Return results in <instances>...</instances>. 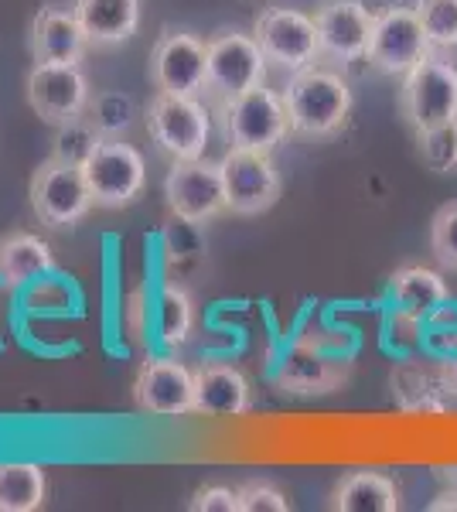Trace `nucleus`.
Returning <instances> with one entry per match:
<instances>
[{"label": "nucleus", "mask_w": 457, "mask_h": 512, "mask_svg": "<svg viewBox=\"0 0 457 512\" xmlns=\"http://www.w3.org/2000/svg\"><path fill=\"white\" fill-rule=\"evenodd\" d=\"M93 48H116L140 28V0H72Z\"/></svg>", "instance_id": "obj_21"}, {"label": "nucleus", "mask_w": 457, "mask_h": 512, "mask_svg": "<svg viewBox=\"0 0 457 512\" xmlns=\"http://www.w3.org/2000/svg\"><path fill=\"white\" fill-rule=\"evenodd\" d=\"M82 171L96 209H127L147 188V161L127 137H99Z\"/></svg>", "instance_id": "obj_5"}, {"label": "nucleus", "mask_w": 457, "mask_h": 512, "mask_svg": "<svg viewBox=\"0 0 457 512\" xmlns=\"http://www.w3.org/2000/svg\"><path fill=\"white\" fill-rule=\"evenodd\" d=\"M89 79L82 72V62L69 65H31L28 72V103L45 123H69L89 110Z\"/></svg>", "instance_id": "obj_14"}, {"label": "nucleus", "mask_w": 457, "mask_h": 512, "mask_svg": "<svg viewBox=\"0 0 457 512\" xmlns=\"http://www.w3.org/2000/svg\"><path fill=\"white\" fill-rule=\"evenodd\" d=\"M420 154L427 161V168L434 171H451L457 168V123H447V127L437 130H423L417 134Z\"/></svg>", "instance_id": "obj_29"}, {"label": "nucleus", "mask_w": 457, "mask_h": 512, "mask_svg": "<svg viewBox=\"0 0 457 512\" xmlns=\"http://www.w3.org/2000/svg\"><path fill=\"white\" fill-rule=\"evenodd\" d=\"M226 181V202L232 216H263L280 202L284 181L270 151H243L229 147L219 161Z\"/></svg>", "instance_id": "obj_11"}, {"label": "nucleus", "mask_w": 457, "mask_h": 512, "mask_svg": "<svg viewBox=\"0 0 457 512\" xmlns=\"http://www.w3.org/2000/svg\"><path fill=\"white\" fill-rule=\"evenodd\" d=\"M144 123L154 147L168 161L205 158L212 140V110L202 103V96L154 93L151 106L144 110Z\"/></svg>", "instance_id": "obj_2"}, {"label": "nucleus", "mask_w": 457, "mask_h": 512, "mask_svg": "<svg viewBox=\"0 0 457 512\" xmlns=\"http://www.w3.org/2000/svg\"><path fill=\"white\" fill-rule=\"evenodd\" d=\"M191 512H239V489L229 485H205L191 495L188 502Z\"/></svg>", "instance_id": "obj_31"}, {"label": "nucleus", "mask_w": 457, "mask_h": 512, "mask_svg": "<svg viewBox=\"0 0 457 512\" xmlns=\"http://www.w3.org/2000/svg\"><path fill=\"white\" fill-rule=\"evenodd\" d=\"M284 103H287L290 130L297 137L324 140L345 130L355 106V93H352V82L342 72L314 62L307 69L294 72V76H287Z\"/></svg>", "instance_id": "obj_1"}, {"label": "nucleus", "mask_w": 457, "mask_h": 512, "mask_svg": "<svg viewBox=\"0 0 457 512\" xmlns=\"http://www.w3.org/2000/svg\"><path fill=\"white\" fill-rule=\"evenodd\" d=\"M417 14L430 52H457V0H417Z\"/></svg>", "instance_id": "obj_26"}, {"label": "nucleus", "mask_w": 457, "mask_h": 512, "mask_svg": "<svg viewBox=\"0 0 457 512\" xmlns=\"http://www.w3.org/2000/svg\"><path fill=\"white\" fill-rule=\"evenodd\" d=\"M294 502L270 482H246L239 485V512H290Z\"/></svg>", "instance_id": "obj_30"}, {"label": "nucleus", "mask_w": 457, "mask_h": 512, "mask_svg": "<svg viewBox=\"0 0 457 512\" xmlns=\"http://www.w3.org/2000/svg\"><path fill=\"white\" fill-rule=\"evenodd\" d=\"M147 76L157 93L205 96L209 86V41L185 28H164L151 48Z\"/></svg>", "instance_id": "obj_9"}, {"label": "nucleus", "mask_w": 457, "mask_h": 512, "mask_svg": "<svg viewBox=\"0 0 457 512\" xmlns=\"http://www.w3.org/2000/svg\"><path fill=\"white\" fill-rule=\"evenodd\" d=\"M345 379H348L345 359L324 352L321 345H307V342H297L277 369V386L284 393H297V396L335 393L345 386Z\"/></svg>", "instance_id": "obj_17"}, {"label": "nucleus", "mask_w": 457, "mask_h": 512, "mask_svg": "<svg viewBox=\"0 0 457 512\" xmlns=\"http://www.w3.org/2000/svg\"><path fill=\"white\" fill-rule=\"evenodd\" d=\"M328 509L335 512H400L403 492L393 475L386 472H348L342 482L331 489Z\"/></svg>", "instance_id": "obj_20"}, {"label": "nucleus", "mask_w": 457, "mask_h": 512, "mask_svg": "<svg viewBox=\"0 0 457 512\" xmlns=\"http://www.w3.org/2000/svg\"><path fill=\"white\" fill-rule=\"evenodd\" d=\"M430 253L444 270H457V202L440 205L430 219Z\"/></svg>", "instance_id": "obj_28"}, {"label": "nucleus", "mask_w": 457, "mask_h": 512, "mask_svg": "<svg viewBox=\"0 0 457 512\" xmlns=\"http://www.w3.org/2000/svg\"><path fill=\"white\" fill-rule=\"evenodd\" d=\"M253 38L260 41L263 55H267L273 69L287 72V76L321 62L318 24H314V14L301 11V7H263L253 21Z\"/></svg>", "instance_id": "obj_7"}, {"label": "nucleus", "mask_w": 457, "mask_h": 512, "mask_svg": "<svg viewBox=\"0 0 457 512\" xmlns=\"http://www.w3.org/2000/svg\"><path fill=\"white\" fill-rule=\"evenodd\" d=\"M99 130L96 123L82 113V117L69 120V123H58L55 127V140H52V158L58 161H72V164H82L93 154V147L99 144Z\"/></svg>", "instance_id": "obj_27"}, {"label": "nucleus", "mask_w": 457, "mask_h": 512, "mask_svg": "<svg viewBox=\"0 0 457 512\" xmlns=\"http://www.w3.org/2000/svg\"><path fill=\"white\" fill-rule=\"evenodd\" d=\"M28 198H31V212L38 216L41 226H52V229L76 226V222H82L96 209L82 164L58 161L52 154L31 175Z\"/></svg>", "instance_id": "obj_6"}, {"label": "nucleus", "mask_w": 457, "mask_h": 512, "mask_svg": "<svg viewBox=\"0 0 457 512\" xmlns=\"http://www.w3.org/2000/svg\"><path fill=\"white\" fill-rule=\"evenodd\" d=\"M314 24H318L321 38V59H331L338 65L365 62L376 14L362 0H318Z\"/></svg>", "instance_id": "obj_13"}, {"label": "nucleus", "mask_w": 457, "mask_h": 512, "mask_svg": "<svg viewBox=\"0 0 457 512\" xmlns=\"http://www.w3.org/2000/svg\"><path fill=\"white\" fill-rule=\"evenodd\" d=\"M154 321H157V335L168 349H178L185 345L191 332H195V301L188 297V291L174 284H164L157 291V308H154Z\"/></svg>", "instance_id": "obj_24"}, {"label": "nucleus", "mask_w": 457, "mask_h": 512, "mask_svg": "<svg viewBox=\"0 0 457 512\" xmlns=\"http://www.w3.org/2000/svg\"><path fill=\"white\" fill-rule=\"evenodd\" d=\"M89 38L72 4H41L31 21V59L35 65H69L82 62L89 52Z\"/></svg>", "instance_id": "obj_16"}, {"label": "nucleus", "mask_w": 457, "mask_h": 512, "mask_svg": "<svg viewBox=\"0 0 457 512\" xmlns=\"http://www.w3.org/2000/svg\"><path fill=\"white\" fill-rule=\"evenodd\" d=\"M451 301V287L440 270L434 267H400L389 280V308L393 318L413 321V325H427L444 304Z\"/></svg>", "instance_id": "obj_18"}, {"label": "nucleus", "mask_w": 457, "mask_h": 512, "mask_svg": "<svg viewBox=\"0 0 457 512\" xmlns=\"http://www.w3.org/2000/svg\"><path fill=\"white\" fill-rule=\"evenodd\" d=\"M164 198H168L171 216H178L188 226H205L222 212H229L219 161H171V171L164 178Z\"/></svg>", "instance_id": "obj_10"}, {"label": "nucleus", "mask_w": 457, "mask_h": 512, "mask_svg": "<svg viewBox=\"0 0 457 512\" xmlns=\"http://www.w3.org/2000/svg\"><path fill=\"white\" fill-rule=\"evenodd\" d=\"M134 403L154 417L195 414V369L178 359H147L134 379Z\"/></svg>", "instance_id": "obj_15"}, {"label": "nucleus", "mask_w": 457, "mask_h": 512, "mask_svg": "<svg viewBox=\"0 0 457 512\" xmlns=\"http://www.w3.org/2000/svg\"><path fill=\"white\" fill-rule=\"evenodd\" d=\"M430 55V41L423 35L417 7H382L369 41V69L379 76H406L417 62Z\"/></svg>", "instance_id": "obj_12"}, {"label": "nucleus", "mask_w": 457, "mask_h": 512, "mask_svg": "<svg viewBox=\"0 0 457 512\" xmlns=\"http://www.w3.org/2000/svg\"><path fill=\"white\" fill-rule=\"evenodd\" d=\"M437 478L444 485H457V465H444V468H437Z\"/></svg>", "instance_id": "obj_34"}, {"label": "nucleus", "mask_w": 457, "mask_h": 512, "mask_svg": "<svg viewBox=\"0 0 457 512\" xmlns=\"http://www.w3.org/2000/svg\"><path fill=\"white\" fill-rule=\"evenodd\" d=\"M222 134L229 147H243V151H270L294 134L287 117L284 93L267 86H256L249 93L229 99L219 106Z\"/></svg>", "instance_id": "obj_4"}, {"label": "nucleus", "mask_w": 457, "mask_h": 512, "mask_svg": "<svg viewBox=\"0 0 457 512\" xmlns=\"http://www.w3.org/2000/svg\"><path fill=\"white\" fill-rule=\"evenodd\" d=\"M55 267L52 246L35 233H7L0 236V280L7 287H24L28 280Z\"/></svg>", "instance_id": "obj_22"}, {"label": "nucleus", "mask_w": 457, "mask_h": 512, "mask_svg": "<svg viewBox=\"0 0 457 512\" xmlns=\"http://www.w3.org/2000/svg\"><path fill=\"white\" fill-rule=\"evenodd\" d=\"M86 117L96 123V130L103 137H127V130L134 127L140 117V106L130 93L106 89V93H96L89 99Z\"/></svg>", "instance_id": "obj_25"}, {"label": "nucleus", "mask_w": 457, "mask_h": 512, "mask_svg": "<svg viewBox=\"0 0 457 512\" xmlns=\"http://www.w3.org/2000/svg\"><path fill=\"white\" fill-rule=\"evenodd\" d=\"M440 376H444V383H447V390H451V396H457V349L444 352V359H440Z\"/></svg>", "instance_id": "obj_33"}, {"label": "nucleus", "mask_w": 457, "mask_h": 512, "mask_svg": "<svg viewBox=\"0 0 457 512\" xmlns=\"http://www.w3.org/2000/svg\"><path fill=\"white\" fill-rule=\"evenodd\" d=\"M400 113L413 134L457 123V65L440 52L413 65L400 86Z\"/></svg>", "instance_id": "obj_3"}, {"label": "nucleus", "mask_w": 457, "mask_h": 512, "mask_svg": "<svg viewBox=\"0 0 457 512\" xmlns=\"http://www.w3.org/2000/svg\"><path fill=\"white\" fill-rule=\"evenodd\" d=\"M209 41V86L205 96L215 106L229 103V99L249 93L256 86H267V55H263L260 41L253 31H215L205 38Z\"/></svg>", "instance_id": "obj_8"}, {"label": "nucleus", "mask_w": 457, "mask_h": 512, "mask_svg": "<svg viewBox=\"0 0 457 512\" xmlns=\"http://www.w3.org/2000/svg\"><path fill=\"white\" fill-rule=\"evenodd\" d=\"M45 499V468L35 461H4L0 465V512H38Z\"/></svg>", "instance_id": "obj_23"}, {"label": "nucleus", "mask_w": 457, "mask_h": 512, "mask_svg": "<svg viewBox=\"0 0 457 512\" xmlns=\"http://www.w3.org/2000/svg\"><path fill=\"white\" fill-rule=\"evenodd\" d=\"M430 512H457V485H444L434 499L427 502Z\"/></svg>", "instance_id": "obj_32"}, {"label": "nucleus", "mask_w": 457, "mask_h": 512, "mask_svg": "<svg viewBox=\"0 0 457 512\" xmlns=\"http://www.w3.org/2000/svg\"><path fill=\"white\" fill-rule=\"evenodd\" d=\"M253 407V386L229 362H202L195 369V414L243 417Z\"/></svg>", "instance_id": "obj_19"}]
</instances>
